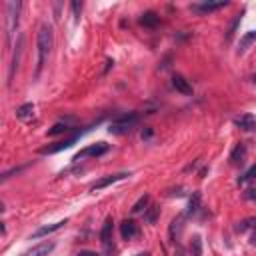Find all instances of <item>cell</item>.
<instances>
[{"instance_id":"6da1fadb","label":"cell","mask_w":256,"mask_h":256,"mask_svg":"<svg viewBox=\"0 0 256 256\" xmlns=\"http://www.w3.org/2000/svg\"><path fill=\"white\" fill-rule=\"evenodd\" d=\"M52 44H54V34H52V28L48 24H42L40 30H38V38H36V46H38V64H36V76L40 74L50 50H52Z\"/></svg>"},{"instance_id":"7a4b0ae2","label":"cell","mask_w":256,"mask_h":256,"mask_svg":"<svg viewBox=\"0 0 256 256\" xmlns=\"http://www.w3.org/2000/svg\"><path fill=\"white\" fill-rule=\"evenodd\" d=\"M136 124H138V114L136 112H128V114H122L116 120H112L108 132L110 134H126V132H130Z\"/></svg>"},{"instance_id":"3957f363","label":"cell","mask_w":256,"mask_h":256,"mask_svg":"<svg viewBox=\"0 0 256 256\" xmlns=\"http://www.w3.org/2000/svg\"><path fill=\"white\" fill-rule=\"evenodd\" d=\"M20 8H22L20 2H8V4H6V18H8V24H6V40H8V44L12 42V36H14V32H16Z\"/></svg>"},{"instance_id":"277c9868","label":"cell","mask_w":256,"mask_h":256,"mask_svg":"<svg viewBox=\"0 0 256 256\" xmlns=\"http://www.w3.org/2000/svg\"><path fill=\"white\" fill-rule=\"evenodd\" d=\"M108 144L106 142H96V144H90V146H86V148H82L72 160H82V158H98V156H102V154H106L108 152Z\"/></svg>"},{"instance_id":"5b68a950","label":"cell","mask_w":256,"mask_h":256,"mask_svg":"<svg viewBox=\"0 0 256 256\" xmlns=\"http://www.w3.org/2000/svg\"><path fill=\"white\" fill-rule=\"evenodd\" d=\"M112 224H114L112 218H106V222H104V226L100 230V242H102L106 254L112 252Z\"/></svg>"},{"instance_id":"8992f818","label":"cell","mask_w":256,"mask_h":256,"mask_svg":"<svg viewBox=\"0 0 256 256\" xmlns=\"http://www.w3.org/2000/svg\"><path fill=\"white\" fill-rule=\"evenodd\" d=\"M130 174H126V172H120V174H110V176H104V178H100V180H96L92 186H90V190L92 192H96V190H102V188H106V186H110V184H114V182H118V180H124V178H128Z\"/></svg>"},{"instance_id":"52a82bcc","label":"cell","mask_w":256,"mask_h":256,"mask_svg":"<svg viewBox=\"0 0 256 256\" xmlns=\"http://www.w3.org/2000/svg\"><path fill=\"white\" fill-rule=\"evenodd\" d=\"M78 136H80V134H74V136H70V138H64V140H60V142H54L52 146H44V148L40 150V154H54V152H60V150H64V148H70V146L76 142Z\"/></svg>"},{"instance_id":"ba28073f","label":"cell","mask_w":256,"mask_h":256,"mask_svg":"<svg viewBox=\"0 0 256 256\" xmlns=\"http://www.w3.org/2000/svg\"><path fill=\"white\" fill-rule=\"evenodd\" d=\"M120 236L124 240H132L138 236V224L134 220H122L120 224Z\"/></svg>"},{"instance_id":"9c48e42d","label":"cell","mask_w":256,"mask_h":256,"mask_svg":"<svg viewBox=\"0 0 256 256\" xmlns=\"http://www.w3.org/2000/svg\"><path fill=\"white\" fill-rule=\"evenodd\" d=\"M234 124L240 128V130H246V132L256 130V118H254L252 114H242V116H236V118H234Z\"/></svg>"},{"instance_id":"30bf717a","label":"cell","mask_w":256,"mask_h":256,"mask_svg":"<svg viewBox=\"0 0 256 256\" xmlns=\"http://www.w3.org/2000/svg\"><path fill=\"white\" fill-rule=\"evenodd\" d=\"M226 6H228L226 0H220V2H202V4H192V10L202 12V14H208V12H214V10L226 8Z\"/></svg>"},{"instance_id":"8fae6325","label":"cell","mask_w":256,"mask_h":256,"mask_svg":"<svg viewBox=\"0 0 256 256\" xmlns=\"http://www.w3.org/2000/svg\"><path fill=\"white\" fill-rule=\"evenodd\" d=\"M172 86H174L180 94H184V96H190V94H192V86H190L188 80H186L184 76H180V74H174V76H172Z\"/></svg>"},{"instance_id":"7c38bea8","label":"cell","mask_w":256,"mask_h":256,"mask_svg":"<svg viewBox=\"0 0 256 256\" xmlns=\"http://www.w3.org/2000/svg\"><path fill=\"white\" fill-rule=\"evenodd\" d=\"M52 250H54V242H42V244H36L34 248H30L24 256H48Z\"/></svg>"},{"instance_id":"4fadbf2b","label":"cell","mask_w":256,"mask_h":256,"mask_svg":"<svg viewBox=\"0 0 256 256\" xmlns=\"http://www.w3.org/2000/svg\"><path fill=\"white\" fill-rule=\"evenodd\" d=\"M22 46H24V36L18 38V44H16V52H14V58H12V64H10V72H8V82H12L14 78V72L18 68V62H20V54H22Z\"/></svg>"},{"instance_id":"5bb4252c","label":"cell","mask_w":256,"mask_h":256,"mask_svg":"<svg viewBox=\"0 0 256 256\" xmlns=\"http://www.w3.org/2000/svg\"><path fill=\"white\" fill-rule=\"evenodd\" d=\"M66 222H68V220H60V222H54V224L42 226V228H38V230H36V232L32 234V238H42V236H46V234H52V232L60 230L62 226H66Z\"/></svg>"},{"instance_id":"9a60e30c","label":"cell","mask_w":256,"mask_h":256,"mask_svg":"<svg viewBox=\"0 0 256 256\" xmlns=\"http://www.w3.org/2000/svg\"><path fill=\"white\" fill-rule=\"evenodd\" d=\"M140 24L146 26V28H156L160 24V16L156 12H152V10H148V12H144L140 16Z\"/></svg>"},{"instance_id":"2e32d148","label":"cell","mask_w":256,"mask_h":256,"mask_svg":"<svg viewBox=\"0 0 256 256\" xmlns=\"http://www.w3.org/2000/svg\"><path fill=\"white\" fill-rule=\"evenodd\" d=\"M32 116H34V104L32 102H26V104H22V106H18L16 108V118L18 120H32Z\"/></svg>"},{"instance_id":"e0dca14e","label":"cell","mask_w":256,"mask_h":256,"mask_svg":"<svg viewBox=\"0 0 256 256\" xmlns=\"http://www.w3.org/2000/svg\"><path fill=\"white\" fill-rule=\"evenodd\" d=\"M244 156H246V146H244V144H238V146L232 150V154H230V162H232L234 166H240V164L244 162Z\"/></svg>"},{"instance_id":"ac0fdd59","label":"cell","mask_w":256,"mask_h":256,"mask_svg":"<svg viewBox=\"0 0 256 256\" xmlns=\"http://www.w3.org/2000/svg\"><path fill=\"white\" fill-rule=\"evenodd\" d=\"M252 42H256V30H250V32H246L242 38H240V44H238V54H242Z\"/></svg>"},{"instance_id":"d6986e66","label":"cell","mask_w":256,"mask_h":256,"mask_svg":"<svg viewBox=\"0 0 256 256\" xmlns=\"http://www.w3.org/2000/svg\"><path fill=\"white\" fill-rule=\"evenodd\" d=\"M198 208H200V192H194L192 198H190V202H188V216L196 214Z\"/></svg>"},{"instance_id":"ffe728a7","label":"cell","mask_w":256,"mask_h":256,"mask_svg":"<svg viewBox=\"0 0 256 256\" xmlns=\"http://www.w3.org/2000/svg\"><path fill=\"white\" fill-rule=\"evenodd\" d=\"M148 202H150V196H148V194H144V196H140V198L136 200V204L132 206V212H134V214H138V212H142V210H146V206H148Z\"/></svg>"},{"instance_id":"44dd1931","label":"cell","mask_w":256,"mask_h":256,"mask_svg":"<svg viewBox=\"0 0 256 256\" xmlns=\"http://www.w3.org/2000/svg\"><path fill=\"white\" fill-rule=\"evenodd\" d=\"M158 214H160V208H158L156 204H152V206L146 210L144 218H146V222H148V224H154V222H156V218H158Z\"/></svg>"},{"instance_id":"7402d4cb","label":"cell","mask_w":256,"mask_h":256,"mask_svg":"<svg viewBox=\"0 0 256 256\" xmlns=\"http://www.w3.org/2000/svg\"><path fill=\"white\" fill-rule=\"evenodd\" d=\"M190 248H192V256H202V240H200V236L192 238Z\"/></svg>"},{"instance_id":"603a6c76","label":"cell","mask_w":256,"mask_h":256,"mask_svg":"<svg viewBox=\"0 0 256 256\" xmlns=\"http://www.w3.org/2000/svg\"><path fill=\"white\" fill-rule=\"evenodd\" d=\"M70 128L66 124H54L50 130H48V136H56V134H62V132H68Z\"/></svg>"},{"instance_id":"cb8c5ba5","label":"cell","mask_w":256,"mask_h":256,"mask_svg":"<svg viewBox=\"0 0 256 256\" xmlns=\"http://www.w3.org/2000/svg\"><path fill=\"white\" fill-rule=\"evenodd\" d=\"M254 178H256V164H254V166H252V168H250L242 178H238V184H246L248 180H254Z\"/></svg>"},{"instance_id":"d4e9b609","label":"cell","mask_w":256,"mask_h":256,"mask_svg":"<svg viewBox=\"0 0 256 256\" xmlns=\"http://www.w3.org/2000/svg\"><path fill=\"white\" fill-rule=\"evenodd\" d=\"M240 18H242V16L238 14V16L232 20V24H230V28H228V32H226V40H232V36H234V32H236V26L240 24Z\"/></svg>"},{"instance_id":"484cf974","label":"cell","mask_w":256,"mask_h":256,"mask_svg":"<svg viewBox=\"0 0 256 256\" xmlns=\"http://www.w3.org/2000/svg\"><path fill=\"white\" fill-rule=\"evenodd\" d=\"M72 12H74V18L80 20V12H82V2H72Z\"/></svg>"},{"instance_id":"4316f807","label":"cell","mask_w":256,"mask_h":256,"mask_svg":"<svg viewBox=\"0 0 256 256\" xmlns=\"http://www.w3.org/2000/svg\"><path fill=\"white\" fill-rule=\"evenodd\" d=\"M152 136V130H150V128H146V130H142V140H148Z\"/></svg>"},{"instance_id":"83f0119b","label":"cell","mask_w":256,"mask_h":256,"mask_svg":"<svg viewBox=\"0 0 256 256\" xmlns=\"http://www.w3.org/2000/svg\"><path fill=\"white\" fill-rule=\"evenodd\" d=\"M78 256H98V254H96V252H92V250H82Z\"/></svg>"},{"instance_id":"f1b7e54d","label":"cell","mask_w":256,"mask_h":256,"mask_svg":"<svg viewBox=\"0 0 256 256\" xmlns=\"http://www.w3.org/2000/svg\"><path fill=\"white\" fill-rule=\"evenodd\" d=\"M174 256H184V250H182V246H178V248H176V252H174Z\"/></svg>"},{"instance_id":"f546056e","label":"cell","mask_w":256,"mask_h":256,"mask_svg":"<svg viewBox=\"0 0 256 256\" xmlns=\"http://www.w3.org/2000/svg\"><path fill=\"white\" fill-rule=\"evenodd\" d=\"M250 242L256 246V228H254V232H252V238H250Z\"/></svg>"},{"instance_id":"4dcf8cb0","label":"cell","mask_w":256,"mask_h":256,"mask_svg":"<svg viewBox=\"0 0 256 256\" xmlns=\"http://www.w3.org/2000/svg\"><path fill=\"white\" fill-rule=\"evenodd\" d=\"M138 256H150V252H140Z\"/></svg>"},{"instance_id":"1f68e13d","label":"cell","mask_w":256,"mask_h":256,"mask_svg":"<svg viewBox=\"0 0 256 256\" xmlns=\"http://www.w3.org/2000/svg\"><path fill=\"white\" fill-rule=\"evenodd\" d=\"M254 82H256V74H254Z\"/></svg>"}]
</instances>
